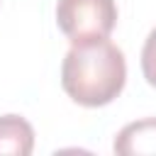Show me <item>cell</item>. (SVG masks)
<instances>
[{"label": "cell", "instance_id": "obj_3", "mask_svg": "<svg viewBox=\"0 0 156 156\" xmlns=\"http://www.w3.org/2000/svg\"><path fill=\"white\" fill-rule=\"evenodd\" d=\"M112 149L119 156H156V117L136 119L122 127Z\"/></svg>", "mask_w": 156, "mask_h": 156}, {"label": "cell", "instance_id": "obj_2", "mask_svg": "<svg viewBox=\"0 0 156 156\" xmlns=\"http://www.w3.org/2000/svg\"><path fill=\"white\" fill-rule=\"evenodd\" d=\"M56 24L71 44L105 39L117 24L115 0H58Z\"/></svg>", "mask_w": 156, "mask_h": 156}, {"label": "cell", "instance_id": "obj_1", "mask_svg": "<svg viewBox=\"0 0 156 156\" xmlns=\"http://www.w3.org/2000/svg\"><path fill=\"white\" fill-rule=\"evenodd\" d=\"M127 80L124 54L105 39L73 44L61 66V85L71 100L85 107L112 102Z\"/></svg>", "mask_w": 156, "mask_h": 156}, {"label": "cell", "instance_id": "obj_4", "mask_svg": "<svg viewBox=\"0 0 156 156\" xmlns=\"http://www.w3.org/2000/svg\"><path fill=\"white\" fill-rule=\"evenodd\" d=\"M34 149V129L20 115L0 117V156H29Z\"/></svg>", "mask_w": 156, "mask_h": 156}, {"label": "cell", "instance_id": "obj_5", "mask_svg": "<svg viewBox=\"0 0 156 156\" xmlns=\"http://www.w3.org/2000/svg\"><path fill=\"white\" fill-rule=\"evenodd\" d=\"M141 71H144V78L149 80V85L156 88V27L149 32V37L144 41V49H141Z\"/></svg>", "mask_w": 156, "mask_h": 156}]
</instances>
